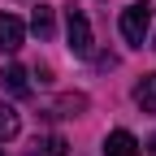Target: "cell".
<instances>
[{
  "label": "cell",
  "instance_id": "obj_8",
  "mask_svg": "<svg viewBox=\"0 0 156 156\" xmlns=\"http://www.w3.org/2000/svg\"><path fill=\"white\" fill-rule=\"evenodd\" d=\"M134 104H139L143 113H156V74H147L139 87H134Z\"/></svg>",
  "mask_w": 156,
  "mask_h": 156
},
{
  "label": "cell",
  "instance_id": "obj_9",
  "mask_svg": "<svg viewBox=\"0 0 156 156\" xmlns=\"http://www.w3.org/2000/svg\"><path fill=\"white\" fill-rule=\"evenodd\" d=\"M65 139L61 134H48V139H35V147H30V156H65Z\"/></svg>",
  "mask_w": 156,
  "mask_h": 156
},
{
  "label": "cell",
  "instance_id": "obj_5",
  "mask_svg": "<svg viewBox=\"0 0 156 156\" xmlns=\"http://www.w3.org/2000/svg\"><path fill=\"white\" fill-rule=\"evenodd\" d=\"M0 87H5L9 95H30V78L22 65H5L0 69Z\"/></svg>",
  "mask_w": 156,
  "mask_h": 156
},
{
  "label": "cell",
  "instance_id": "obj_11",
  "mask_svg": "<svg viewBox=\"0 0 156 156\" xmlns=\"http://www.w3.org/2000/svg\"><path fill=\"white\" fill-rule=\"evenodd\" d=\"M0 156H5V152H0Z\"/></svg>",
  "mask_w": 156,
  "mask_h": 156
},
{
  "label": "cell",
  "instance_id": "obj_3",
  "mask_svg": "<svg viewBox=\"0 0 156 156\" xmlns=\"http://www.w3.org/2000/svg\"><path fill=\"white\" fill-rule=\"evenodd\" d=\"M22 39H26V22L13 17V13H0V52L13 56L17 48H22Z\"/></svg>",
  "mask_w": 156,
  "mask_h": 156
},
{
  "label": "cell",
  "instance_id": "obj_7",
  "mask_svg": "<svg viewBox=\"0 0 156 156\" xmlns=\"http://www.w3.org/2000/svg\"><path fill=\"white\" fill-rule=\"evenodd\" d=\"M30 30H35L39 39H52V30H56V17H52V5H39V9L30 13Z\"/></svg>",
  "mask_w": 156,
  "mask_h": 156
},
{
  "label": "cell",
  "instance_id": "obj_1",
  "mask_svg": "<svg viewBox=\"0 0 156 156\" xmlns=\"http://www.w3.org/2000/svg\"><path fill=\"white\" fill-rule=\"evenodd\" d=\"M122 39L130 48H143V39H147V30H152V5L147 0H134L130 9H122Z\"/></svg>",
  "mask_w": 156,
  "mask_h": 156
},
{
  "label": "cell",
  "instance_id": "obj_10",
  "mask_svg": "<svg viewBox=\"0 0 156 156\" xmlns=\"http://www.w3.org/2000/svg\"><path fill=\"white\" fill-rule=\"evenodd\" d=\"M147 152H152V156H156V134H152V139H147Z\"/></svg>",
  "mask_w": 156,
  "mask_h": 156
},
{
  "label": "cell",
  "instance_id": "obj_4",
  "mask_svg": "<svg viewBox=\"0 0 156 156\" xmlns=\"http://www.w3.org/2000/svg\"><path fill=\"white\" fill-rule=\"evenodd\" d=\"M104 156H139V139L130 130H113L104 139Z\"/></svg>",
  "mask_w": 156,
  "mask_h": 156
},
{
  "label": "cell",
  "instance_id": "obj_6",
  "mask_svg": "<svg viewBox=\"0 0 156 156\" xmlns=\"http://www.w3.org/2000/svg\"><path fill=\"white\" fill-rule=\"evenodd\" d=\"M17 130H22V117H17V108L0 100V143H9V139H17Z\"/></svg>",
  "mask_w": 156,
  "mask_h": 156
},
{
  "label": "cell",
  "instance_id": "obj_2",
  "mask_svg": "<svg viewBox=\"0 0 156 156\" xmlns=\"http://www.w3.org/2000/svg\"><path fill=\"white\" fill-rule=\"evenodd\" d=\"M65 39H69V52H74V56H91V48H95L87 13L74 9V5H69V13H65Z\"/></svg>",
  "mask_w": 156,
  "mask_h": 156
}]
</instances>
